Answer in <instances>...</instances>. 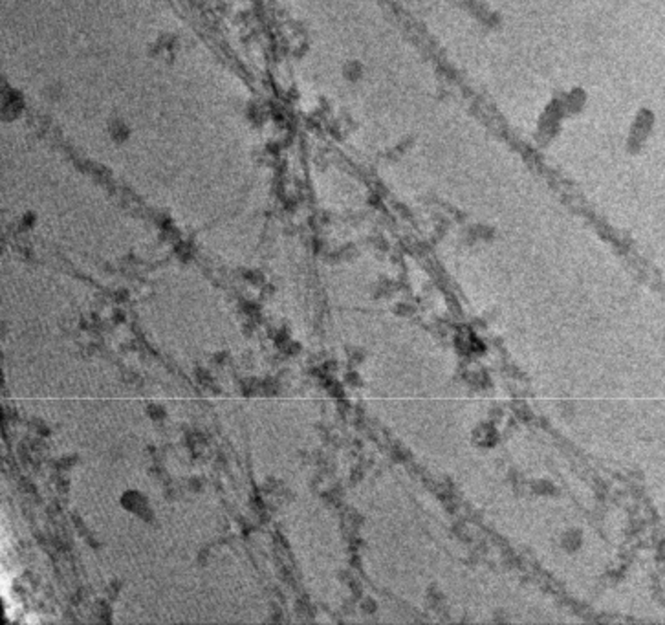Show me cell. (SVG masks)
Masks as SVG:
<instances>
[{
    "mask_svg": "<svg viewBox=\"0 0 665 625\" xmlns=\"http://www.w3.org/2000/svg\"><path fill=\"white\" fill-rule=\"evenodd\" d=\"M556 98L565 110L566 118L577 116L587 107V94L581 88H568V90L556 94Z\"/></svg>",
    "mask_w": 665,
    "mask_h": 625,
    "instance_id": "2",
    "label": "cell"
},
{
    "mask_svg": "<svg viewBox=\"0 0 665 625\" xmlns=\"http://www.w3.org/2000/svg\"><path fill=\"white\" fill-rule=\"evenodd\" d=\"M363 74H365V67H363L359 61H348L345 62V67H343V77L350 81V83L362 81Z\"/></svg>",
    "mask_w": 665,
    "mask_h": 625,
    "instance_id": "4",
    "label": "cell"
},
{
    "mask_svg": "<svg viewBox=\"0 0 665 625\" xmlns=\"http://www.w3.org/2000/svg\"><path fill=\"white\" fill-rule=\"evenodd\" d=\"M132 130H130L129 123L123 119H112L109 123V136L112 142L125 143L130 137Z\"/></svg>",
    "mask_w": 665,
    "mask_h": 625,
    "instance_id": "3",
    "label": "cell"
},
{
    "mask_svg": "<svg viewBox=\"0 0 665 625\" xmlns=\"http://www.w3.org/2000/svg\"><path fill=\"white\" fill-rule=\"evenodd\" d=\"M566 114L563 110V107L559 105L557 98L554 95L547 105H544V109H542L541 116L537 119V137H539V142L541 143H548L551 142L554 137L559 136L561 127L565 123Z\"/></svg>",
    "mask_w": 665,
    "mask_h": 625,
    "instance_id": "1",
    "label": "cell"
}]
</instances>
